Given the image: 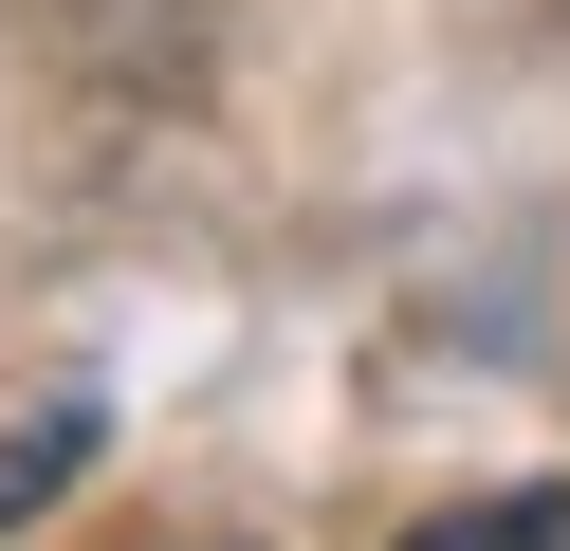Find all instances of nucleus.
<instances>
[{
    "label": "nucleus",
    "instance_id": "2",
    "mask_svg": "<svg viewBox=\"0 0 570 551\" xmlns=\"http://www.w3.org/2000/svg\"><path fill=\"white\" fill-rule=\"evenodd\" d=\"M75 460H92V404H56L38 441H0V514H38V496H56V478H75Z\"/></svg>",
    "mask_w": 570,
    "mask_h": 551
},
{
    "label": "nucleus",
    "instance_id": "1",
    "mask_svg": "<svg viewBox=\"0 0 570 551\" xmlns=\"http://www.w3.org/2000/svg\"><path fill=\"white\" fill-rule=\"evenodd\" d=\"M405 551H570V496H460V514H423Z\"/></svg>",
    "mask_w": 570,
    "mask_h": 551
}]
</instances>
